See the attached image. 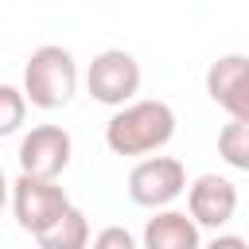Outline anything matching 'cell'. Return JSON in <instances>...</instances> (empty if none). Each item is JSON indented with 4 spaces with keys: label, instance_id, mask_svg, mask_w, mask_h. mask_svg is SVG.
<instances>
[{
    "label": "cell",
    "instance_id": "6da1fadb",
    "mask_svg": "<svg viewBox=\"0 0 249 249\" xmlns=\"http://www.w3.org/2000/svg\"><path fill=\"white\" fill-rule=\"evenodd\" d=\"M175 136V109L160 97L121 105L105 124V144L113 156H152Z\"/></svg>",
    "mask_w": 249,
    "mask_h": 249
},
{
    "label": "cell",
    "instance_id": "7a4b0ae2",
    "mask_svg": "<svg viewBox=\"0 0 249 249\" xmlns=\"http://www.w3.org/2000/svg\"><path fill=\"white\" fill-rule=\"evenodd\" d=\"M78 93V62L66 47L58 43H43L31 51L27 66H23V97L35 109H62L70 105Z\"/></svg>",
    "mask_w": 249,
    "mask_h": 249
},
{
    "label": "cell",
    "instance_id": "3957f363",
    "mask_svg": "<svg viewBox=\"0 0 249 249\" xmlns=\"http://www.w3.org/2000/svg\"><path fill=\"white\" fill-rule=\"evenodd\" d=\"M187 191V167L175 156H144L128 171V198L144 210H167Z\"/></svg>",
    "mask_w": 249,
    "mask_h": 249
},
{
    "label": "cell",
    "instance_id": "277c9868",
    "mask_svg": "<svg viewBox=\"0 0 249 249\" xmlns=\"http://www.w3.org/2000/svg\"><path fill=\"white\" fill-rule=\"evenodd\" d=\"M86 89H89L93 101L121 109V105H128V101L136 97V89H140V62H136L128 51L109 47V51L93 54V62H89V70H86Z\"/></svg>",
    "mask_w": 249,
    "mask_h": 249
},
{
    "label": "cell",
    "instance_id": "5b68a950",
    "mask_svg": "<svg viewBox=\"0 0 249 249\" xmlns=\"http://www.w3.org/2000/svg\"><path fill=\"white\" fill-rule=\"evenodd\" d=\"M70 156H74V140L62 124H35L19 140V175L58 183V175L70 167Z\"/></svg>",
    "mask_w": 249,
    "mask_h": 249
},
{
    "label": "cell",
    "instance_id": "8992f818",
    "mask_svg": "<svg viewBox=\"0 0 249 249\" xmlns=\"http://www.w3.org/2000/svg\"><path fill=\"white\" fill-rule=\"evenodd\" d=\"M12 210H16L19 230H27V233L39 237L54 218H62V214L70 210V198H66V191H62L58 183H51V179L19 175V179L12 183Z\"/></svg>",
    "mask_w": 249,
    "mask_h": 249
},
{
    "label": "cell",
    "instance_id": "52a82bcc",
    "mask_svg": "<svg viewBox=\"0 0 249 249\" xmlns=\"http://www.w3.org/2000/svg\"><path fill=\"white\" fill-rule=\"evenodd\" d=\"M206 93L230 113V121H249V58L222 54L206 70Z\"/></svg>",
    "mask_w": 249,
    "mask_h": 249
},
{
    "label": "cell",
    "instance_id": "ba28073f",
    "mask_svg": "<svg viewBox=\"0 0 249 249\" xmlns=\"http://www.w3.org/2000/svg\"><path fill=\"white\" fill-rule=\"evenodd\" d=\"M187 214L195 218V226L218 230L237 214V187L226 175H198L195 183H187Z\"/></svg>",
    "mask_w": 249,
    "mask_h": 249
},
{
    "label": "cell",
    "instance_id": "9c48e42d",
    "mask_svg": "<svg viewBox=\"0 0 249 249\" xmlns=\"http://www.w3.org/2000/svg\"><path fill=\"white\" fill-rule=\"evenodd\" d=\"M140 249H202V237H198V226L187 210L167 206V210H156L144 222Z\"/></svg>",
    "mask_w": 249,
    "mask_h": 249
},
{
    "label": "cell",
    "instance_id": "30bf717a",
    "mask_svg": "<svg viewBox=\"0 0 249 249\" xmlns=\"http://www.w3.org/2000/svg\"><path fill=\"white\" fill-rule=\"evenodd\" d=\"M35 241H39V249H89V222H86V214L78 206H70Z\"/></svg>",
    "mask_w": 249,
    "mask_h": 249
},
{
    "label": "cell",
    "instance_id": "8fae6325",
    "mask_svg": "<svg viewBox=\"0 0 249 249\" xmlns=\"http://www.w3.org/2000/svg\"><path fill=\"white\" fill-rule=\"evenodd\" d=\"M218 156L233 171H249V121H230L218 132Z\"/></svg>",
    "mask_w": 249,
    "mask_h": 249
},
{
    "label": "cell",
    "instance_id": "7c38bea8",
    "mask_svg": "<svg viewBox=\"0 0 249 249\" xmlns=\"http://www.w3.org/2000/svg\"><path fill=\"white\" fill-rule=\"evenodd\" d=\"M23 121H27V97H23V89L0 82V136L19 132Z\"/></svg>",
    "mask_w": 249,
    "mask_h": 249
},
{
    "label": "cell",
    "instance_id": "4fadbf2b",
    "mask_svg": "<svg viewBox=\"0 0 249 249\" xmlns=\"http://www.w3.org/2000/svg\"><path fill=\"white\" fill-rule=\"evenodd\" d=\"M89 249H140V245H136V237H132L124 226H105V230L93 233Z\"/></svg>",
    "mask_w": 249,
    "mask_h": 249
},
{
    "label": "cell",
    "instance_id": "5bb4252c",
    "mask_svg": "<svg viewBox=\"0 0 249 249\" xmlns=\"http://www.w3.org/2000/svg\"><path fill=\"white\" fill-rule=\"evenodd\" d=\"M202 249H249V241L245 237H237V233H218L210 245H202Z\"/></svg>",
    "mask_w": 249,
    "mask_h": 249
},
{
    "label": "cell",
    "instance_id": "9a60e30c",
    "mask_svg": "<svg viewBox=\"0 0 249 249\" xmlns=\"http://www.w3.org/2000/svg\"><path fill=\"white\" fill-rule=\"evenodd\" d=\"M8 195H12V183L4 179V171H0V210H4V202H8Z\"/></svg>",
    "mask_w": 249,
    "mask_h": 249
}]
</instances>
